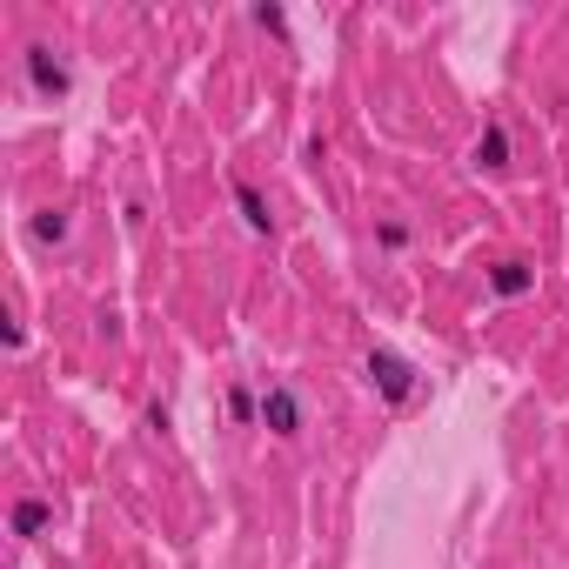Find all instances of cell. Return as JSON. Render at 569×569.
Masks as SVG:
<instances>
[{"label": "cell", "instance_id": "ba28073f", "mask_svg": "<svg viewBox=\"0 0 569 569\" xmlns=\"http://www.w3.org/2000/svg\"><path fill=\"white\" fill-rule=\"evenodd\" d=\"M34 241H67V215H61V208L34 215Z\"/></svg>", "mask_w": 569, "mask_h": 569}, {"label": "cell", "instance_id": "277c9868", "mask_svg": "<svg viewBox=\"0 0 569 569\" xmlns=\"http://www.w3.org/2000/svg\"><path fill=\"white\" fill-rule=\"evenodd\" d=\"M489 288H496L503 302H516V295L536 288V268H529V262H496V268H489Z\"/></svg>", "mask_w": 569, "mask_h": 569}, {"label": "cell", "instance_id": "52a82bcc", "mask_svg": "<svg viewBox=\"0 0 569 569\" xmlns=\"http://www.w3.org/2000/svg\"><path fill=\"white\" fill-rule=\"evenodd\" d=\"M47 516H54V509H47L41 496H21V503H14V536H41Z\"/></svg>", "mask_w": 569, "mask_h": 569}, {"label": "cell", "instance_id": "3957f363", "mask_svg": "<svg viewBox=\"0 0 569 569\" xmlns=\"http://www.w3.org/2000/svg\"><path fill=\"white\" fill-rule=\"evenodd\" d=\"M27 81H34V94H47V101H54V94H67V67L54 61L47 47H27Z\"/></svg>", "mask_w": 569, "mask_h": 569}, {"label": "cell", "instance_id": "8992f818", "mask_svg": "<svg viewBox=\"0 0 569 569\" xmlns=\"http://www.w3.org/2000/svg\"><path fill=\"white\" fill-rule=\"evenodd\" d=\"M235 208H241V221H248V228H255V235H268V201H262V188H255V181H235Z\"/></svg>", "mask_w": 569, "mask_h": 569}, {"label": "cell", "instance_id": "7a4b0ae2", "mask_svg": "<svg viewBox=\"0 0 569 569\" xmlns=\"http://www.w3.org/2000/svg\"><path fill=\"white\" fill-rule=\"evenodd\" d=\"M262 422L275 429V436H302V402H295V389L268 382V395H262Z\"/></svg>", "mask_w": 569, "mask_h": 569}, {"label": "cell", "instance_id": "6da1fadb", "mask_svg": "<svg viewBox=\"0 0 569 569\" xmlns=\"http://www.w3.org/2000/svg\"><path fill=\"white\" fill-rule=\"evenodd\" d=\"M369 382L382 389V402H409V389H416V369H409L402 355L375 349V355H369Z\"/></svg>", "mask_w": 569, "mask_h": 569}, {"label": "cell", "instance_id": "5b68a950", "mask_svg": "<svg viewBox=\"0 0 569 569\" xmlns=\"http://www.w3.org/2000/svg\"><path fill=\"white\" fill-rule=\"evenodd\" d=\"M476 168H489V175H496V168H509V134H503V121H489V128H482Z\"/></svg>", "mask_w": 569, "mask_h": 569}]
</instances>
